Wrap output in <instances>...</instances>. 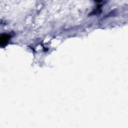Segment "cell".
Listing matches in <instances>:
<instances>
[{
  "instance_id": "cell-1",
  "label": "cell",
  "mask_w": 128,
  "mask_h": 128,
  "mask_svg": "<svg viewBox=\"0 0 128 128\" xmlns=\"http://www.w3.org/2000/svg\"><path fill=\"white\" fill-rule=\"evenodd\" d=\"M9 39H10L9 35H7V34L2 35L1 37V39H0V40H1V45L6 44L8 42V41H9Z\"/></svg>"
}]
</instances>
